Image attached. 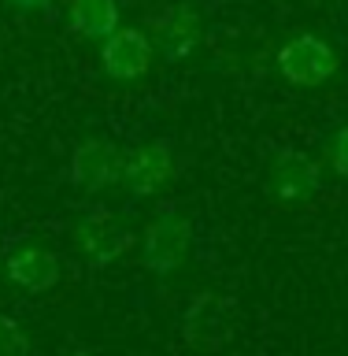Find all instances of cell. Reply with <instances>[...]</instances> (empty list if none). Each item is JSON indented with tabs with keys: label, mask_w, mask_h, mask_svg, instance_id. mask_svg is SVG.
<instances>
[{
	"label": "cell",
	"mask_w": 348,
	"mask_h": 356,
	"mask_svg": "<svg viewBox=\"0 0 348 356\" xmlns=\"http://www.w3.org/2000/svg\"><path fill=\"white\" fill-rule=\"evenodd\" d=\"M238 334V305L222 293H197L182 312V341L193 353H222Z\"/></svg>",
	"instance_id": "1"
},
{
	"label": "cell",
	"mask_w": 348,
	"mask_h": 356,
	"mask_svg": "<svg viewBox=\"0 0 348 356\" xmlns=\"http://www.w3.org/2000/svg\"><path fill=\"white\" fill-rule=\"evenodd\" d=\"M189 245H193V227L182 211H160V216L149 219L141 238V264L149 267L152 275H174L178 267L185 264Z\"/></svg>",
	"instance_id": "2"
},
{
	"label": "cell",
	"mask_w": 348,
	"mask_h": 356,
	"mask_svg": "<svg viewBox=\"0 0 348 356\" xmlns=\"http://www.w3.org/2000/svg\"><path fill=\"white\" fill-rule=\"evenodd\" d=\"M278 71H282L285 82L300 89H315L338 74V52L330 49V41L315 38V33H297L293 41H285L278 49Z\"/></svg>",
	"instance_id": "3"
},
{
	"label": "cell",
	"mask_w": 348,
	"mask_h": 356,
	"mask_svg": "<svg viewBox=\"0 0 348 356\" xmlns=\"http://www.w3.org/2000/svg\"><path fill=\"white\" fill-rule=\"evenodd\" d=\"M122 160H126V152H122L115 141L85 138V141L74 145L67 175H71V182L78 189H85V193H104V189L122 182Z\"/></svg>",
	"instance_id": "4"
},
{
	"label": "cell",
	"mask_w": 348,
	"mask_h": 356,
	"mask_svg": "<svg viewBox=\"0 0 348 356\" xmlns=\"http://www.w3.org/2000/svg\"><path fill=\"white\" fill-rule=\"evenodd\" d=\"M74 245L93 267H108L133 245V234L122 219H115V211L93 208L74 222Z\"/></svg>",
	"instance_id": "5"
},
{
	"label": "cell",
	"mask_w": 348,
	"mask_h": 356,
	"mask_svg": "<svg viewBox=\"0 0 348 356\" xmlns=\"http://www.w3.org/2000/svg\"><path fill=\"white\" fill-rule=\"evenodd\" d=\"M152 38L144 30H130L119 26L115 33H108L104 44H100V67H104L108 78L115 82H138L141 74H149L152 67Z\"/></svg>",
	"instance_id": "6"
},
{
	"label": "cell",
	"mask_w": 348,
	"mask_h": 356,
	"mask_svg": "<svg viewBox=\"0 0 348 356\" xmlns=\"http://www.w3.org/2000/svg\"><path fill=\"white\" fill-rule=\"evenodd\" d=\"M174 178V156L167 141H149L126 152L122 160V186L133 197H156Z\"/></svg>",
	"instance_id": "7"
},
{
	"label": "cell",
	"mask_w": 348,
	"mask_h": 356,
	"mask_svg": "<svg viewBox=\"0 0 348 356\" xmlns=\"http://www.w3.org/2000/svg\"><path fill=\"white\" fill-rule=\"evenodd\" d=\"M319 163L300 149H285L274 156L271 167V193L282 204H304L319 193Z\"/></svg>",
	"instance_id": "8"
},
{
	"label": "cell",
	"mask_w": 348,
	"mask_h": 356,
	"mask_svg": "<svg viewBox=\"0 0 348 356\" xmlns=\"http://www.w3.org/2000/svg\"><path fill=\"white\" fill-rule=\"evenodd\" d=\"M152 44L171 63L185 60L200 44V15L189 4H171L152 19Z\"/></svg>",
	"instance_id": "9"
},
{
	"label": "cell",
	"mask_w": 348,
	"mask_h": 356,
	"mask_svg": "<svg viewBox=\"0 0 348 356\" xmlns=\"http://www.w3.org/2000/svg\"><path fill=\"white\" fill-rule=\"evenodd\" d=\"M4 275L19 289H26V293H49V289H56V282H60L63 267H60V256L56 252L41 249V245H22V249L8 252Z\"/></svg>",
	"instance_id": "10"
},
{
	"label": "cell",
	"mask_w": 348,
	"mask_h": 356,
	"mask_svg": "<svg viewBox=\"0 0 348 356\" xmlns=\"http://www.w3.org/2000/svg\"><path fill=\"white\" fill-rule=\"evenodd\" d=\"M67 22L78 38H108L119 30V4L115 0H71Z\"/></svg>",
	"instance_id": "11"
},
{
	"label": "cell",
	"mask_w": 348,
	"mask_h": 356,
	"mask_svg": "<svg viewBox=\"0 0 348 356\" xmlns=\"http://www.w3.org/2000/svg\"><path fill=\"white\" fill-rule=\"evenodd\" d=\"M0 356H30V338L15 316L0 312Z\"/></svg>",
	"instance_id": "12"
},
{
	"label": "cell",
	"mask_w": 348,
	"mask_h": 356,
	"mask_svg": "<svg viewBox=\"0 0 348 356\" xmlns=\"http://www.w3.org/2000/svg\"><path fill=\"white\" fill-rule=\"evenodd\" d=\"M326 160H330V167H333V175H338V178H348V122L330 138V145H326Z\"/></svg>",
	"instance_id": "13"
},
{
	"label": "cell",
	"mask_w": 348,
	"mask_h": 356,
	"mask_svg": "<svg viewBox=\"0 0 348 356\" xmlns=\"http://www.w3.org/2000/svg\"><path fill=\"white\" fill-rule=\"evenodd\" d=\"M8 4L15 11H41V8H49L52 0H8Z\"/></svg>",
	"instance_id": "14"
},
{
	"label": "cell",
	"mask_w": 348,
	"mask_h": 356,
	"mask_svg": "<svg viewBox=\"0 0 348 356\" xmlns=\"http://www.w3.org/2000/svg\"><path fill=\"white\" fill-rule=\"evenodd\" d=\"M67 356H93V353H85V349H74V353H67Z\"/></svg>",
	"instance_id": "15"
},
{
	"label": "cell",
	"mask_w": 348,
	"mask_h": 356,
	"mask_svg": "<svg viewBox=\"0 0 348 356\" xmlns=\"http://www.w3.org/2000/svg\"><path fill=\"white\" fill-rule=\"evenodd\" d=\"M319 4H322V0H319Z\"/></svg>",
	"instance_id": "16"
}]
</instances>
